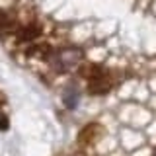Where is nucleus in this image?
I'll use <instances>...</instances> for the list:
<instances>
[{
    "instance_id": "f257e3e1",
    "label": "nucleus",
    "mask_w": 156,
    "mask_h": 156,
    "mask_svg": "<svg viewBox=\"0 0 156 156\" xmlns=\"http://www.w3.org/2000/svg\"><path fill=\"white\" fill-rule=\"evenodd\" d=\"M82 61V51L76 47H65L61 51H57L53 55V62L61 68V70H68V68H74L78 62Z\"/></svg>"
},
{
    "instance_id": "f03ea898",
    "label": "nucleus",
    "mask_w": 156,
    "mask_h": 156,
    "mask_svg": "<svg viewBox=\"0 0 156 156\" xmlns=\"http://www.w3.org/2000/svg\"><path fill=\"white\" fill-rule=\"evenodd\" d=\"M101 135H104L101 125L90 123V125H86L84 129L80 131V135H78V143H80V144H94V143H98V140L101 139Z\"/></svg>"
},
{
    "instance_id": "7ed1b4c3",
    "label": "nucleus",
    "mask_w": 156,
    "mask_h": 156,
    "mask_svg": "<svg viewBox=\"0 0 156 156\" xmlns=\"http://www.w3.org/2000/svg\"><path fill=\"white\" fill-rule=\"evenodd\" d=\"M109 88H111V80H109V76H107V72L101 68V70L90 80L88 90H90L92 94H105V92H109Z\"/></svg>"
},
{
    "instance_id": "20e7f679",
    "label": "nucleus",
    "mask_w": 156,
    "mask_h": 156,
    "mask_svg": "<svg viewBox=\"0 0 156 156\" xmlns=\"http://www.w3.org/2000/svg\"><path fill=\"white\" fill-rule=\"evenodd\" d=\"M12 29V20L6 12H0V31H8Z\"/></svg>"
},
{
    "instance_id": "39448f33",
    "label": "nucleus",
    "mask_w": 156,
    "mask_h": 156,
    "mask_svg": "<svg viewBox=\"0 0 156 156\" xmlns=\"http://www.w3.org/2000/svg\"><path fill=\"white\" fill-rule=\"evenodd\" d=\"M8 125H10V121H8L6 113L0 109V131H8Z\"/></svg>"
},
{
    "instance_id": "423d86ee",
    "label": "nucleus",
    "mask_w": 156,
    "mask_h": 156,
    "mask_svg": "<svg viewBox=\"0 0 156 156\" xmlns=\"http://www.w3.org/2000/svg\"><path fill=\"white\" fill-rule=\"evenodd\" d=\"M154 156H156V152H154Z\"/></svg>"
}]
</instances>
